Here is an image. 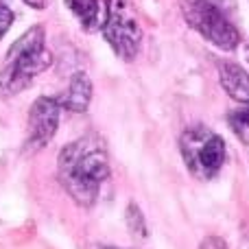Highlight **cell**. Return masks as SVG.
<instances>
[{
	"instance_id": "cell-4",
	"label": "cell",
	"mask_w": 249,
	"mask_h": 249,
	"mask_svg": "<svg viewBox=\"0 0 249 249\" xmlns=\"http://www.w3.org/2000/svg\"><path fill=\"white\" fill-rule=\"evenodd\" d=\"M179 149L193 175L212 179L225 162V142L219 133L206 127H190L181 133Z\"/></svg>"
},
{
	"instance_id": "cell-10",
	"label": "cell",
	"mask_w": 249,
	"mask_h": 249,
	"mask_svg": "<svg viewBox=\"0 0 249 249\" xmlns=\"http://www.w3.org/2000/svg\"><path fill=\"white\" fill-rule=\"evenodd\" d=\"M230 129L234 131V136L241 142L249 144V105H241V107L232 109L228 116Z\"/></svg>"
},
{
	"instance_id": "cell-9",
	"label": "cell",
	"mask_w": 249,
	"mask_h": 249,
	"mask_svg": "<svg viewBox=\"0 0 249 249\" xmlns=\"http://www.w3.org/2000/svg\"><path fill=\"white\" fill-rule=\"evenodd\" d=\"M219 79L223 90L236 103L249 105V72L234 61H223L219 68Z\"/></svg>"
},
{
	"instance_id": "cell-11",
	"label": "cell",
	"mask_w": 249,
	"mask_h": 249,
	"mask_svg": "<svg viewBox=\"0 0 249 249\" xmlns=\"http://www.w3.org/2000/svg\"><path fill=\"white\" fill-rule=\"evenodd\" d=\"M127 221H129V228H131V232L136 234V236H144L146 230H144V216H142V212L138 210L136 206H129L127 210Z\"/></svg>"
},
{
	"instance_id": "cell-14",
	"label": "cell",
	"mask_w": 249,
	"mask_h": 249,
	"mask_svg": "<svg viewBox=\"0 0 249 249\" xmlns=\"http://www.w3.org/2000/svg\"><path fill=\"white\" fill-rule=\"evenodd\" d=\"M101 249H118V247H101Z\"/></svg>"
},
{
	"instance_id": "cell-8",
	"label": "cell",
	"mask_w": 249,
	"mask_h": 249,
	"mask_svg": "<svg viewBox=\"0 0 249 249\" xmlns=\"http://www.w3.org/2000/svg\"><path fill=\"white\" fill-rule=\"evenodd\" d=\"M66 7L74 13L86 31L103 29L109 16V0H66Z\"/></svg>"
},
{
	"instance_id": "cell-6",
	"label": "cell",
	"mask_w": 249,
	"mask_h": 249,
	"mask_svg": "<svg viewBox=\"0 0 249 249\" xmlns=\"http://www.w3.org/2000/svg\"><path fill=\"white\" fill-rule=\"evenodd\" d=\"M59 103L55 99L42 96L29 109V124H26V149L39 151L55 138L59 129Z\"/></svg>"
},
{
	"instance_id": "cell-13",
	"label": "cell",
	"mask_w": 249,
	"mask_h": 249,
	"mask_svg": "<svg viewBox=\"0 0 249 249\" xmlns=\"http://www.w3.org/2000/svg\"><path fill=\"white\" fill-rule=\"evenodd\" d=\"M201 249H225V245H223V241H219V238H208Z\"/></svg>"
},
{
	"instance_id": "cell-12",
	"label": "cell",
	"mask_w": 249,
	"mask_h": 249,
	"mask_svg": "<svg viewBox=\"0 0 249 249\" xmlns=\"http://www.w3.org/2000/svg\"><path fill=\"white\" fill-rule=\"evenodd\" d=\"M11 24H13V11L4 2H0V39L11 29Z\"/></svg>"
},
{
	"instance_id": "cell-5",
	"label": "cell",
	"mask_w": 249,
	"mask_h": 249,
	"mask_svg": "<svg viewBox=\"0 0 249 249\" xmlns=\"http://www.w3.org/2000/svg\"><path fill=\"white\" fill-rule=\"evenodd\" d=\"M103 37L121 59L131 61L140 51L142 29L121 0L109 2V16L103 24Z\"/></svg>"
},
{
	"instance_id": "cell-1",
	"label": "cell",
	"mask_w": 249,
	"mask_h": 249,
	"mask_svg": "<svg viewBox=\"0 0 249 249\" xmlns=\"http://www.w3.org/2000/svg\"><path fill=\"white\" fill-rule=\"evenodd\" d=\"M109 177L107 151L101 140L83 136L70 142L59 153V181L66 193L81 206H92L101 184Z\"/></svg>"
},
{
	"instance_id": "cell-7",
	"label": "cell",
	"mask_w": 249,
	"mask_h": 249,
	"mask_svg": "<svg viewBox=\"0 0 249 249\" xmlns=\"http://www.w3.org/2000/svg\"><path fill=\"white\" fill-rule=\"evenodd\" d=\"M59 103V107L68 109L74 114H83L92 103V81L86 72L72 74L68 88L59 94V99H55Z\"/></svg>"
},
{
	"instance_id": "cell-3",
	"label": "cell",
	"mask_w": 249,
	"mask_h": 249,
	"mask_svg": "<svg viewBox=\"0 0 249 249\" xmlns=\"http://www.w3.org/2000/svg\"><path fill=\"white\" fill-rule=\"evenodd\" d=\"M181 11L186 22L216 48L234 51L238 46L241 33L214 0H184Z\"/></svg>"
},
{
	"instance_id": "cell-2",
	"label": "cell",
	"mask_w": 249,
	"mask_h": 249,
	"mask_svg": "<svg viewBox=\"0 0 249 249\" xmlns=\"http://www.w3.org/2000/svg\"><path fill=\"white\" fill-rule=\"evenodd\" d=\"M53 57L46 48L44 26H31L7 53V64L0 70V94H18L26 90L35 77L48 70Z\"/></svg>"
}]
</instances>
